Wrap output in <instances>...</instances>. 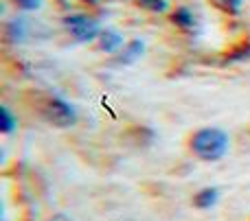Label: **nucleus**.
Returning a JSON list of instances; mask_svg holds the SVG:
<instances>
[{
	"label": "nucleus",
	"instance_id": "obj_1",
	"mask_svg": "<svg viewBox=\"0 0 250 221\" xmlns=\"http://www.w3.org/2000/svg\"><path fill=\"white\" fill-rule=\"evenodd\" d=\"M191 145V151L204 162H215L222 160L229 151V145L230 138L224 129L220 127H202L198 129L189 140Z\"/></svg>",
	"mask_w": 250,
	"mask_h": 221
},
{
	"label": "nucleus",
	"instance_id": "obj_2",
	"mask_svg": "<svg viewBox=\"0 0 250 221\" xmlns=\"http://www.w3.org/2000/svg\"><path fill=\"white\" fill-rule=\"evenodd\" d=\"M42 114L53 127H60V129H66V127L77 123V112H75V108L68 103V101L60 99V96L48 99L46 105H44V110H42Z\"/></svg>",
	"mask_w": 250,
	"mask_h": 221
},
{
	"label": "nucleus",
	"instance_id": "obj_3",
	"mask_svg": "<svg viewBox=\"0 0 250 221\" xmlns=\"http://www.w3.org/2000/svg\"><path fill=\"white\" fill-rule=\"evenodd\" d=\"M64 24H66V29L70 31V35H73L77 42H92L97 35H101L99 24H97L92 18L83 16V13H75V16H68V18L64 20Z\"/></svg>",
	"mask_w": 250,
	"mask_h": 221
},
{
	"label": "nucleus",
	"instance_id": "obj_4",
	"mask_svg": "<svg viewBox=\"0 0 250 221\" xmlns=\"http://www.w3.org/2000/svg\"><path fill=\"white\" fill-rule=\"evenodd\" d=\"M217 200H220V191H217L215 186H207L193 195V206L200 210H207V208H211V206H215Z\"/></svg>",
	"mask_w": 250,
	"mask_h": 221
},
{
	"label": "nucleus",
	"instance_id": "obj_5",
	"mask_svg": "<svg viewBox=\"0 0 250 221\" xmlns=\"http://www.w3.org/2000/svg\"><path fill=\"white\" fill-rule=\"evenodd\" d=\"M101 51H105V53H117L119 48H123V37H121V33H117V31H112V29H105V31H101Z\"/></svg>",
	"mask_w": 250,
	"mask_h": 221
},
{
	"label": "nucleus",
	"instance_id": "obj_6",
	"mask_svg": "<svg viewBox=\"0 0 250 221\" xmlns=\"http://www.w3.org/2000/svg\"><path fill=\"white\" fill-rule=\"evenodd\" d=\"M171 20H173V24L180 26V29H185V31H189V29L195 26V18H193V13H191L189 7H178L176 11H173Z\"/></svg>",
	"mask_w": 250,
	"mask_h": 221
},
{
	"label": "nucleus",
	"instance_id": "obj_7",
	"mask_svg": "<svg viewBox=\"0 0 250 221\" xmlns=\"http://www.w3.org/2000/svg\"><path fill=\"white\" fill-rule=\"evenodd\" d=\"M143 51H145V44H143L141 39H132V42L125 46V51L121 55V64H132V61H136L138 57L143 55Z\"/></svg>",
	"mask_w": 250,
	"mask_h": 221
},
{
	"label": "nucleus",
	"instance_id": "obj_8",
	"mask_svg": "<svg viewBox=\"0 0 250 221\" xmlns=\"http://www.w3.org/2000/svg\"><path fill=\"white\" fill-rule=\"evenodd\" d=\"M16 127H18V118L13 116V112L7 105H2L0 108V129H2V134H11Z\"/></svg>",
	"mask_w": 250,
	"mask_h": 221
},
{
	"label": "nucleus",
	"instance_id": "obj_9",
	"mask_svg": "<svg viewBox=\"0 0 250 221\" xmlns=\"http://www.w3.org/2000/svg\"><path fill=\"white\" fill-rule=\"evenodd\" d=\"M242 2H244V0H213V4H215L220 11L233 13V16L242 11Z\"/></svg>",
	"mask_w": 250,
	"mask_h": 221
},
{
	"label": "nucleus",
	"instance_id": "obj_10",
	"mask_svg": "<svg viewBox=\"0 0 250 221\" xmlns=\"http://www.w3.org/2000/svg\"><path fill=\"white\" fill-rule=\"evenodd\" d=\"M7 37H9V42H22L24 39V24L22 22L7 24Z\"/></svg>",
	"mask_w": 250,
	"mask_h": 221
},
{
	"label": "nucleus",
	"instance_id": "obj_11",
	"mask_svg": "<svg viewBox=\"0 0 250 221\" xmlns=\"http://www.w3.org/2000/svg\"><path fill=\"white\" fill-rule=\"evenodd\" d=\"M136 2L141 4L143 9H147V11H156V13H163L165 9H167L165 0H136Z\"/></svg>",
	"mask_w": 250,
	"mask_h": 221
},
{
	"label": "nucleus",
	"instance_id": "obj_12",
	"mask_svg": "<svg viewBox=\"0 0 250 221\" xmlns=\"http://www.w3.org/2000/svg\"><path fill=\"white\" fill-rule=\"evenodd\" d=\"M244 57H250V44H244V46H239L235 53H230L229 61H239V59H244Z\"/></svg>",
	"mask_w": 250,
	"mask_h": 221
},
{
	"label": "nucleus",
	"instance_id": "obj_13",
	"mask_svg": "<svg viewBox=\"0 0 250 221\" xmlns=\"http://www.w3.org/2000/svg\"><path fill=\"white\" fill-rule=\"evenodd\" d=\"M20 9H26V11H33V9L42 7V0H13Z\"/></svg>",
	"mask_w": 250,
	"mask_h": 221
},
{
	"label": "nucleus",
	"instance_id": "obj_14",
	"mask_svg": "<svg viewBox=\"0 0 250 221\" xmlns=\"http://www.w3.org/2000/svg\"><path fill=\"white\" fill-rule=\"evenodd\" d=\"M53 221H73V219L66 217V215H57V217H53Z\"/></svg>",
	"mask_w": 250,
	"mask_h": 221
},
{
	"label": "nucleus",
	"instance_id": "obj_15",
	"mask_svg": "<svg viewBox=\"0 0 250 221\" xmlns=\"http://www.w3.org/2000/svg\"><path fill=\"white\" fill-rule=\"evenodd\" d=\"M83 2H97V0H83Z\"/></svg>",
	"mask_w": 250,
	"mask_h": 221
}]
</instances>
